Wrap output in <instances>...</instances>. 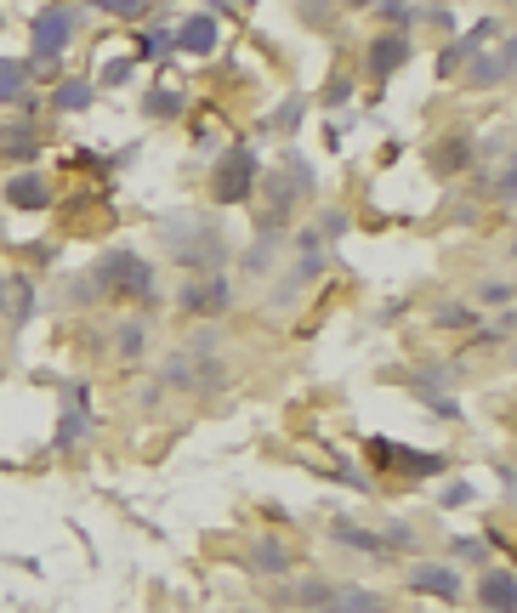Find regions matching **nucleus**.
Returning a JSON list of instances; mask_svg holds the SVG:
<instances>
[{
  "instance_id": "nucleus-10",
  "label": "nucleus",
  "mask_w": 517,
  "mask_h": 613,
  "mask_svg": "<svg viewBox=\"0 0 517 613\" xmlns=\"http://www.w3.org/2000/svg\"><path fill=\"white\" fill-rule=\"evenodd\" d=\"M370 455L375 460H393L398 472H415V477H427V472H438V466H444L438 455H421V449H393V443H370Z\"/></svg>"
},
{
  "instance_id": "nucleus-7",
  "label": "nucleus",
  "mask_w": 517,
  "mask_h": 613,
  "mask_svg": "<svg viewBox=\"0 0 517 613\" xmlns=\"http://www.w3.org/2000/svg\"><path fill=\"white\" fill-rule=\"evenodd\" d=\"M410 585H415V591H427V596H438V602H455V596H461L455 568H438V562H415V568H410Z\"/></svg>"
},
{
  "instance_id": "nucleus-6",
  "label": "nucleus",
  "mask_w": 517,
  "mask_h": 613,
  "mask_svg": "<svg viewBox=\"0 0 517 613\" xmlns=\"http://www.w3.org/2000/svg\"><path fill=\"white\" fill-rule=\"evenodd\" d=\"M233 301V290H228V279H199V284H188L177 296V307L182 313H222Z\"/></svg>"
},
{
  "instance_id": "nucleus-15",
  "label": "nucleus",
  "mask_w": 517,
  "mask_h": 613,
  "mask_svg": "<svg viewBox=\"0 0 517 613\" xmlns=\"http://www.w3.org/2000/svg\"><path fill=\"white\" fill-rule=\"evenodd\" d=\"M23 86H29V74H23V63H12V57H0V103H18Z\"/></svg>"
},
{
  "instance_id": "nucleus-18",
  "label": "nucleus",
  "mask_w": 517,
  "mask_h": 613,
  "mask_svg": "<svg viewBox=\"0 0 517 613\" xmlns=\"http://www.w3.org/2000/svg\"><path fill=\"white\" fill-rule=\"evenodd\" d=\"M97 12H114V18H148V12H154V6H148V0H97Z\"/></svg>"
},
{
  "instance_id": "nucleus-3",
  "label": "nucleus",
  "mask_w": 517,
  "mask_h": 613,
  "mask_svg": "<svg viewBox=\"0 0 517 613\" xmlns=\"http://www.w3.org/2000/svg\"><path fill=\"white\" fill-rule=\"evenodd\" d=\"M74 23H80L74 6H46L35 18V74H57V57L74 40Z\"/></svg>"
},
{
  "instance_id": "nucleus-22",
  "label": "nucleus",
  "mask_w": 517,
  "mask_h": 613,
  "mask_svg": "<svg viewBox=\"0 0 517 613\" xmlns=\"http://www.w3.org/2000/svg\"><path fill=\"white\" fill-rule=\"evenodd\" d=\"M421 12H427V6H381V18H387V23H404V29H410Z\"/></svg>"
},
{
  "instance_id": "nucleus-14",
  "label": "nucleus",
  "mask_w": 517,
  "mask_h": 613,
  "mask_svg": "<svg viewBox=\"0 0 517 613\" xmlns=\"http://www.w3.org/2000/svg\"><path fill=\"white\" fill-rule=\"evenodd\" d=\"M506 74H512V46H500V52L483 57L478 69H472V80H478V86H495V80H506Z\"/></svg>"
},
{
  "instance_id": "nucleus-19",
  "label": "nucleus",
  "mask_w": 517,
  "mask_h": 613,
  "mask_svg": "<svg viewBox=\"0 0 517 613\" xmlns=\"http://www.w3.org/2000/svg\"><path fill=\"white\" fill-rule=\"evenodd\" d=\"M336 540L358 545V551H381V540H375V534H364V528H353V523H336Z\"/></svg>"
},
{
  "instance_id": "nucleus-1",
  "label": "nucleus",
  "mask_w": 517,
  "mask_h": 613,
  "mask_svg": "<svg viewBox=\"0 0 517 613\" xmlns=\"http://www.w3.org/2000/svg\"><path fill=\"white\" fill-rule=\"evenodd\" d=\"M165 250H171L182 267H216L228 256V239H222L205 216H177V222H165Z\"/></svg>"
},
{
  "instance_id": "nucleus-5",
  "label": "nucleus",
  "mask_w": 517,
  "mask_h": 613,
  "mask_svg": "<svg viewBox=\"0 0 517 613\" xmlns=\"http://www.w3.org/2000/svg\"><path fill=\"white\" fill-rule=\"evenodd\" d=\"M216 40H222V23H216V12H194L188 23H177V29H171V46H177V52H188V57L216 52Z\"/></svg>"
},
{
  "instance_id": "nucleus-13",
  "label": "nucleus",
  "mask_w": 517,
  "mask_h": 613,
  "mask_svg": "<svg viewBox=\"0 0 517 613\" xmlns=\"http://www.w3.org/2000/svg\"><path fill=\"white\" fill-rule=\"evenodd\" d=\"M91 97H97V86H91V80H63L52 103L63 108V114H80V108H91Z\"/></svg>"
},
{
  "instance_id": "nucleus-17",
  "label": "nucleus",
  "mask_w": 517,
  "mask_h": 613,
  "mask_svg": "<svg viewBox=\"0 0 517 613\" xmlns=\"http://www.w3.org/2000/svg\"><path fill=\"white\" fill-rule=\"evenodd\" d=\"M256 562H262L268 574H285V568H290V551L279 540H262V545H256Z\"/></svg>"
},
{
  "instance_id": "nucleus-12",
  "label": "nucleus",
  "mask_w": 517,
  "mask_h": 613,
  "mask_svg": "<svg viewBox=\"0 0 517 613\" xmlns=\"http://www.w3.org/2000/svg\"><path fill=\"white\" fill-rule=\"evenodd\" d=\"M0 142H6V154H12V159H35L40 154V131L29 120H23V125H6V131H0Z\"/></svg>"
},
{
  "instance_id": "nucleus-11",
  "label": "nucleus",
  "mask_w": 517,
  "mask_h": 613,
  "mask_svg": "<svg viewBox=\"0 0 517 613\" xmlns=\"http://www.w3.org/2000/svg\"><path fill=\"white\" fill-rule=\"evenodd\" d=\"M483 602L495 613H512L517 608V579H512V568H495V574L483 579Z\"/></svg>"
},
{
  "instance_id": "nucleus-8",
  "label": "nucleus",
  "mask_w": 517,
  "mask_h": 613,
  "mask_svg": "<svg viewBox=\"0 0 517 613\" xmlns=\"http://www.w3.org/2000/svg\"><path fill=\"white\" fill-rule=\"evenodd\" d=\"M6 199H12L18 211H46V205H52V182H46L40 171H23V176L6 182Z\"/></svg>"
},
{
  "instance_id": "nucleus-21",
  "label": "nucleus",
  "mask_w": 517,
  "mask_h": 613,
  "mask_svg": "<svg viewBox=\"0 0 517 613\" xmlns=\"http://www.w3.org/2000/svg\"><path fill=\"white\" fill-rule=\"evenodd\" d=\"M165 52H177V46H171V29H154V35L143 40V57H165Z\"/></svg>"
},
{
  "instance_id": "nucleus-20",
  "label": "nucleus",
  "mask_w": 517,
  "mask_h": 613,
  "mask_svg": "<svg viewBox=\"0 0 517 613\" xmlns=\"http://www.w3.org/2000/svg\"><path fill=\"white\" fill-rule=\"evenodd\" d=\"M131 63H137V57H114L103 69V86H125V80H131Z\"/></svg>"
},
{
  "instance_id": "nucleus-9",
  "label": "nucleus",
  "mask_w": 517,
  "mask_h": 613,
  "mask_svg": "<svg viewBox=\"0 0 517 613\" xmlns=\"http://www.w3.org/2000/svg\"><path fill=\"white\" fill-rule=\"evenodd\" d=\"M404 63H410V40H404V35H381L370 46V74H375V80H387V74L404 69Z\"/></svg>"
},
{
  "instance_id": "nucleus-24",
  "label": "nucleus",
  "mask_w": 517,
  "mask_h": 613,
  "mask_svg": "<svg viewBox=\"0 0 517 613\" xmlns=\"http://www.w3.org/2000/svg\"><path fill=\"white\" fill-rule=\"evenodd\" d=\"M120 352H143V324H131V330L120 335Z\"/></svg>"
},
{
  "instance_id": "nucleus-4",
  "label": "nucleus",
  "mask_w": 517,
  "mask_h": 613,
  "mask_svg": "<svg viewBox=\"0 0 517 613\" xmlns=\"http://www.w3.org/2000/svg\"><path fill=\"white\" fill-rule=\"evenodd\" d=\"M211 193H216V205L250 199V193H256V154H250V148H228L211 171Z\"/></svg>"
},
{
  "instance_id": "nucleus-2",
  "label": "nucleus",
  "mask_w": 517,
  "mask_h": 613,
  "mask_svg": "<svg viewBox=\"0 0 517 613\" xmlns=\"http://www.w3.org/2000/svg\"><path fill=\"white\" fill-rule=\"evenodd\" d=\"M91 279L103 284V290H114V296H148V290H154V267H148L137 250H108Z\"/></svg>"
},
{
  "instance_id": "nucleus-23",
  "label": "nucleus",
  "mask_w": 517,
  "mask_h": 613,
  "mask_svg": "<svg viewBox=\"0 0 517 613\" xmlns=\"http://www.w3.org/2000/svg\"><path fill=\"white\" fill-rule=\"evenodd\" d=\"M478 296L489 301V307H506V301H512V284H500V279H489V284H483V290H478Z\"/></svg>"
},
{
  "instance_id": "nucleus-16",
  "label": "nucleus",
  "mask_w": 517,
  "mask_h": 613,
  "mask_svg": "<svg viewBox=\"0 0 517 613\" xmlns=\"http://www.w3.org/2000/svg\"><path fill=\"white\" fill-rule=\"evenodd\" d=\"M148 114H160V120H171V114H182V91H171V86L148 91Z\"/></svg>"
}]
</instances>
